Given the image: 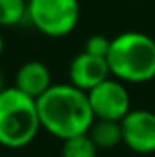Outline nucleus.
Wrapping results in <instances>:
<instances>
[{
    "label": "nucleus",
    "mask_w": 155,
    "mask_h": 157,
    "mask_svg": "<svg viewBox=\"0 0 155 157\" xmlns=\"http://www.w3.org/2000/svg\"><path fill=\"white\" fill-rule=\"evenodd\" d=\"M62 157H97L99 146L88 133L73 135L62 141Z\"/></svg>",
    "instance_id": "10"
},
{
    "label": "nucleus",
    "mask_w": 155,
    "mask_h": 157,
    "mask_svg": "<svg viewBox=\"0 0 155 157\" xmlns=\"http://www.w3.org/2000/svg\"><path fill=\"white\" fill-rule=\"evenodd\" d=\"M26 18L49 39L68 37L78 24V0H28Z\"/></svg>",
    "instance_id": "4"
},
{
    "label": "nucleus",
    "mask_w": 155,
    "mask_h": 157,
    "mask_svg": "<svg viewBox=\"0 0 155 157\" xmlns=\"http://www.w3.org/2000/svg\"><path fill=\"white\" fill-rule=\"evenodd\" d=\"M68 77L73 86L84 91H89L104 78L112 77V73H110L108 60L104 57H97L88 51H82L71 60L68 68Z\"/></svg>",
    "instance_id": "7"
},
{
    "label": "nucleus",
    "mask_w": 155,
    "mask_h": 157,
    "mask_svg": "<svg viewBox=\"0 0 155 157\" xmlns=\"http://www.w3.org/2000/svg\"><path fill=\"white\" fill-rule=\"evenodd\" d=\"M37 110L40 126L60 141L88 133L95 121L88 93L71 82L51 84L37 99Z\"/></svg>",
    "instance_id": "1"
},
{
    "label": "nucleus",
    "mask_w": 155,
    "mask_h": 157,
    "mask_svg": "<svg viewBox=\"0 0 155 157\" xmlns=\"http://www.w3.org/2000/svg\"><path fill=\"white\" fill-rule=\"evenodd\" d=\"M40 128L37 99L17 86L4 88L0 91V146L24 148L35 141Z\"/></svg>",
    "instance_id": "3"
},
{
    "label": "nucleus",
    "mask_w": 155,
    "mask_h": 157,
    "mask_svg": "<svg viewBox=\"0 0 155 157\" xmlns=\"http://www.w3.org/2000/svg\"><path fill=\"white\" fill-rule=\"evenodd\" d=\"M88 135L99 148H113L122 143V128L120 121L110 119H95L88 130Z\"/></svg>",
    "instance_id": "9"
},
{
    "label": "nucleus",
    "mask_w": 155,
    "mask_h": 157,
    "mask_svg": "<svg viewBox=\"0 0 155 157\" xmlns=\"http://www.w3.org/2000/svg\"><path fill=\"white\" fill-rule=\"evenodd\" d=\"M112 77L130 84L155 78V40L141 31H124L112 39L106 55Z\"/></svg>",
    "instance_id": "2"
},
{
    "label": "nucleus",
    "mask_w": 155,
    "mask_h": 157,
    "mask_svg": "<svg viewBox=\"0 0 155 157\" xmlns=\"http://www.w3.org/2000/svg\"><path fill=\"white\" fill-rule=\"evenodd\" d=\"M86 93H88V101H89L95 119L120 121L131 110L128 90L124 82L115 77L104 78L102 82H99L95 88H91Z\"/></svg>",
    "instance_id": "5"
},
{
    "label": "nucleus",
    "mask_w": 155,
    "mask_h": 157,
    "mask_svg": "<svg viewBox=\"0 0 155 157\" xmlns=\"http://www.w3.org/2000/svg\"><path fill=\"white\" fill-rule=\"evenodd\" d=\"M110 44H112V39H108V37H104V35H91L89 39L86 40L84 51L106 59V55H108V51H110Z\"/></svg>",
    "instance_id": "12"
},
{
    "label": "nucleus",
    "mask_w": 155,
    "mask_h": 157,
    "mask_svg": "<svg viewBox=\"0 0 155 157\" xmlns=\"http://www.w3.org/2000/svg\"><path fill=\"white\" fill-rule=\"evenodd\" d=\"M4 88H6V86H4V78H2V73H0V91H2Z\"/></svg>",
    "instance_id": "14"
},
{
    "label": "nucleus",
    "mask_w": 155,
    "mask_h": 157,
    "mask_svg": "<svg viewBox=\"0 0 155 157\" xmlns=\"http://www.w3.org/2000/svg\"><path fill=\"white\" fill-rule=\"evenodd\" d=\"M2 51H4V39H2V33H0V55H2Z\"/></svg>",
    "instance_id": "13"
},
{
    "label": "nucleus",
    "mask_w": 155,
    "mask_h": 157,
    "mask_svg": "<svg viewBox=\"0 0 155 157\" xmlns=\"http://www.w3.org/2000/svg\"><path fill=\"white\" fill-rule=\"evenodd\" d=\"M122 143L135 154L155 152V113L150 110H130L120 119Z\"/></svg>",
    "instance_id": "6"
},
{
    "label": "nucleus",
    "mask_w": 155,
    "mask_h": 157,
    "mask_svg": "<svg viewBox=\"0 0 155 157\" xmlns=\"http://www.w3.org/2000/svg\"><path fill=\"white\" fill-rule=\"evenodd\" d=\"M51 84V71L40 60H29L22 64L15 75V86L33 99H39Z\"/></svg>",
    "instance_id": "8"
},
{
    "label": "nucleus",
    "mask_w": 155,
    "mask_h": 157,
    "mask_svg": "<svg viewBox=\"0 0 155 157\" xmlns=\"http://www.w3.org/2000/svg\"><path fill=\"white\" fill-rule=\"evenodd\" d=\"M28 15V0H0V26H18Z\"/></svg>",
    "instance_id": "11"
}]
</instances>
